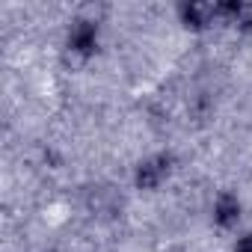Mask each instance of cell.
I'll use <instances>...</instances> for the list:
<instances>
[{"instance_id": "cell-1", "label": "cell", "mask_w": 252, "mask_h": 252, "mask_svg": "<svg viewBox=\"0 0 252 252\" xmlns=\"http://www.w3.org/2000/svg\"><path fill=\"white\" fill-rule=\"evenodd\" d=\"M163 175H166V158H158V160H149L140 166L137 181H140V187H158L163 181Z\"/></svg>"}, {"instance_id": "cell-2", "label": "cell", "mask_w": 252, "mask_h": 252, "mask_svg": "<svg viewBox=\"0 0 252 252\" xmlns=\"http://www.w3.org/2000/svg\"><path fill=\"white\" fill-rule=\"evenodd\" d=\"M237 217H240L237 202H234L231 196H222V199L217 202V222H220V225H231V222H237Z\"/></svg>"}, {"instance_id": "cell-3", "label": "cell", "mask_w": 252, "mask_h": 252, "mask_svg": "<svg viewBox=\"0 0 252 252\" xmlns=\"http://www.w3.org/2000/svg\"><path fill=\"white\" fill-rule=\"evenodd\" d=\"M92 42H95V30H92L89 24L74 27V33H71V45H74L77 51H89V48H92Z\"/></svg>"}, {"instance_id": "cell-4", "label": "cell", "mask_w": 252, "mask_h": 252, "mask_svg": "<svg viewBox=\"0 0 252 252\" xmlns=\"http://www.w3.org/2000/svg\"><path fill=\"white\" fill-rule=\"evenodd\" d=\"M234 252H252V237H243V240H237Z\"/></svg>"}]
</instances>
